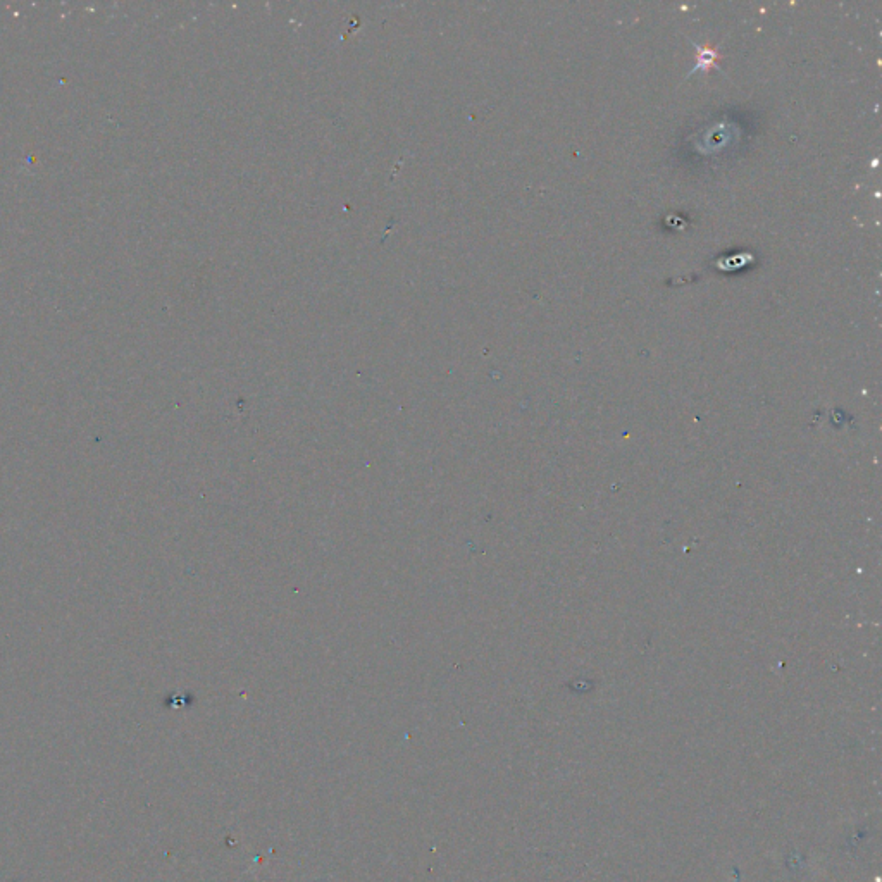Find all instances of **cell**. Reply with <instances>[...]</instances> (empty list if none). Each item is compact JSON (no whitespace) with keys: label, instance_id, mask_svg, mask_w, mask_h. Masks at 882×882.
<instances>
[{"label":"cell","instance_id":"obj_1","mask_svg":"<svg viewBox=\"0 0 882 882\" xmlns=\"http://www.w3.org/2000/svg\"><path fill=\"white\" fill-rule=\"evenodd\" d=\"M696 47H698V45H696ZM698 50H700V47H698ZM715 59H717V54L712 52V50H703V52L700 50V66L696 69L702 68V64L703 68H709L710 64H712V61H715Z\"/></svg>","mask_w":882,"mask_h":882}]
</instances>
